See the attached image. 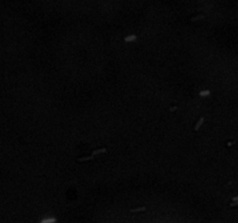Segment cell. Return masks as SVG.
I'll use <instances>...</instances> for the list:
<instances>
[{"label":"cell","instance_id":"1","mask_svg":"<svg viewBox=\"0 0 238 223\" xmlns=\"http://www.w3.org/2000/svg\"><path fill=\"white\" fill-rule=\"evenodd\" d=\"M146 209L148 208L146 207H138V208H132V209H130V213H141V212H146Z\"/></svg>","mask_w":238,"mask_h":223},{"label":"cell","instance_id":"2","mask_svg":"<svg viewBox=\"0 0 238 223\" xmlns=\"http://www.w3.org/2000/svg\"><path fill=\"white\" fill-rule=\"evenodd\" d=\"M203 122H204V117H200L199 121H197V123L195 124V130H199L200 127L203 124Z\"/></svg>","mask_w":238,"mask_h":223},{"label":"cell","instance_id":"3","mask_svg":"<svg viewBox=\"0 0 238 223\" xmlns=\"http://www.w3.org/2000/svg\"><path fill=\"white\" fill-rule=\"evenodd\" d=\"M57 222V220L55 219V217H51V219H45V220H42L41 223H56Z\"/></svg>","mask_w":238,"mask_h":223},{"label":"cell","instance_id":"4","mask_svg":"<svg viewBox=\"0 0 238 223\" xmlns=\"http://www.w3.org/2000/svg\"><path fill=\"white\" fill-rule=\"evenodd\" d=\"M209 94H210L209 91H201V92H200V95L201 96H207V95H209Z\"/></svg>","mask_w":238,"mask_h":223},{"label":"cell","instance_id":"5","mask_svg":"<svg viewBox=\"0 0 238 223\" xmlns=\"http://www.w3.org/2000/svg\"><path fill=\"white\" fill-rule=\"evenodd\" d=\"M230 206L231 207H236V206H238V201H232Z\"/></svg>","mask_w":238,"mask_h":223},{"label":"cell","instance_id":"6","mask_svg":"<svg viewBox=\"0 0 238 223\" xmlns=\"http://www.w3.org/2000/svg\"><path fill=\"white\" fill-rule=\"evenodd\" d=\"M136 39V36H129V37H127L126 39V41H132V40Z\"/></svg>","mask_w":238,"mask_h":223},{"label":"cell","instance_id":"7","mask_svg":"<svg viewBox=\"0 0 238 223\" xmlns=\"http://www.w3.org/2000/svg\"><path fill=\"white\" fill-rule=\"evenodd\" d=\"M177 106H172V107H171V108H170V111H171V112H173V111H175V109H177Z\"/></svg>","mask_w":238,"mask_h":223}]
</instances>
